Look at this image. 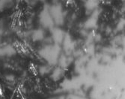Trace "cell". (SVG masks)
I'll return each mask as SVG.
<instances>
[{
  "mask_svg": "<svg viewBox=\"0 0 125 99\" xmlns=\"http://www.w3.org/2000/svg\"><path fill=\"white\" fill-rule=\"evenodd\" d=\"M61 52V48L59 45L53 44L43 47L40 51V54L50 64L54 65L58 63Z\"/></svg>",
  "mask_w": 125,
  "mask_h": 99,
  "instance_id": "cell-1",
  "label": "cell"
},
{
  "mask_svg": "<svg viewBox=\"0 0 125 99\" xmlns=\"http://www.w3.org/2000/svg\"><path fill=\"white\" fill-rule=\"evenodd\" d=\"M49 10L53 19L54 23H56L57 25H62L64 22V16L62 7L58 5H54L49 8Z\"/></svg>",
  "mask_w": 125,
  "mask_h": 99,
  "instance_id": "cell-2",
  "label": "cell"
},
{
  "mask_svg": "<svg viewBox=\"0 0 125 99\" xmlns=\"http://www.w3.org/2000/svg\"><path fill=\"white\" fill-rule=\"evenodd\" d=\"M39 19L42 26L45 28H52L54 25L53 19L51 16L48 8H44L41 10L39 16Z\"/></svg>",
  "mask_w": 125,
  "mask_h": 99,
  "instance_id": "cell-3",
  "label": "cell"
},
{
  "mask_svg": "<svg viewBox=\"0 0 125 99\" xmlns=\"http://www.w3.org/2000/svg\"><path fill=\"white\" fill-rule=\"evenodd\" d=\"M51 34L55 44H57V45H60L61 43H62L65 37L64 31L59 27L51 28Z\"/></svg>",
  "mask_w": 125,
  "mask_h": 99,
  "instance_id": "cell-4",
  "label": "cell"
},
{
  "mask_svg": "<svg viewBox=\"0 0 125 99\" xmlns=\"http://www.w3.org/2000/svg\"><path fill=\"white\" fill-rule=\"evenodd\" d=\"M32 40L35 41L41 40L44 37V32L42 29H35L32 32Z\"/></svg>",
  "mask_w": 125,
  "mask_h": 99,
  "instance_id": "cell-5",
  "label": "cell"
},
{
  "mask_svg": "<svg viewBox=\"0 0 125 99\" xmlns=\"http://www.w3.org/2000/svg\"><path fill=\"white\" fill-rule=\"evenodd\" d=\"M63 74H64V71L62 69H61L59 67L56 68L55 69L53 70V72L52 73V78L54 81H58L62 78Z\"/></svg>",
  "mask_w": 125,
  "mask_h": 99,
  "instance_id": "cell-6",
  "label": "cell"
},
{
  "mask_svg": "<svg viewBox=\"0 0 125 99\" xmlns=\"http://www.w3.org/2000/svg\"><path fill=\"white\" fill-rule=\"evenodd\" d=\"M98 5V2L96 1H88L85 2V8L88 10H93Z\"/></svg>",
  "mask_w": 125,
  "mask_h": 99,
  "instance_id": "cell-7",
  "label": "cell"
},
{
  "mask_svg": "<svg viewBox=\"0 0 125 99\" xmlns=\"http://www.w3.org/2000/svg\"><path fill=\"white\" fill-rule=\"evenodd\" d=\"M6 3H7V2H5V1H0V11L5 8Z\"/></svg>",
  "mask_w": 125,
  "mask_h": 99,
  "instance_id": "cell-8",
  "label": "cell"
}]
</instances>
